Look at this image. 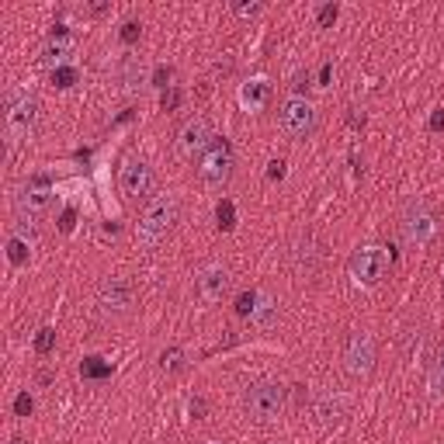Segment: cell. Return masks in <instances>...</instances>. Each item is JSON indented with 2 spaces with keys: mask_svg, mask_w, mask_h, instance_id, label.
<instances>
[{
  "mask_svg": "<svg viewBox=\"0 0 444 444\" xmlns=\"http://www.w3.org/2000/svg\"><path fill=\"white\" fill-rule=\"evenodd\" d=\"M38 122V97L28 87H10L3 97V139L7 146L24 143Z\"/></svg>",
  "mask_w": 444,
  "mask_h": 444,
  "instance_id": "6da1fadb",
  "label": "cell"
},
{
  "mask_svg": "<svg viewBox=\"0 0 444 444\" xmlns=\"http://www.w3.org/2000/svg\"><path fill=\"white\" fill-rule=\"evenodd\" d=\"M180 219V201L178 194H160V198H153L150 205H146V212H143V219H139V243L143 247H157L174 226H178Z\"/></svg>",
  "mask_w": 444,
  "mask_h": 444,
  "instance_id": "7a4b0ae2",
  "label": "cell"
},
{
  "mask_svg": "<svg viewBox=\"0 0 444 444\" xmlns=\"http://www.w3.org/2000/svg\"><path fill=\"white\" fill-rule=\"evenodd\" d=\"M236 157H233V143L226 136H212V143L201 150L198 157V178L208 187H222L226 180L233 178Z\"/></svg>",
  "mask_w": 444,
  "mask_h": 444,
  "instance_id": "3957f363",
  "label": "cell"
},
{
  "mask_svg": "<svg viewBox=\"0 0 444 444\" xmlns=\"http://www.w3.org/2000/svg\"><path fill=\"white\" fill-rule=\"evenodd\" d=\"M320 125V111L306 101V97H288L281 108H278V129L292 139V143H302L316 132Z\"/></svg>",
  "mask_w": 444,
  "mask_h": 444,
  "instance_id": "277c9868",
  "label": "cell"
},
{
  "mask_svg": "<svg viewBox=\"0 0 444 444\" xmlns=\"http://www.w3.org/2000/svg\"><path fill=\"white\" fill-rule=\"evenodd\" d=\"M399 236H403L406 247L424 250V247L438 236V215H434L424 201L406 205V212H403V219H399Z\"/></svg>",
  "mask_w": 444,
  "mask_h": 444,
  "instance_id": "5b68a950",
  "label": "cell"
},
{
  "mask_svg": "<svg viewBox=\"0 0 444 444\" xmlns=\"http://www.w3.org/2000/svg\"><path fill=\"white\" fill-rule=\"evenodd\" d=\"M389 264H392V257L385 254V247L368 243V247H357L355 254H351L348 271H351L355 285H361V288H375V285H382V278H385Z\"/></svg>",
  "mask_w": 444,
  "mask_h": 444,
  "instance_id": "8992f818",
  "label": "cell"
},
{
  "mask_svg": "<svg viewBox=\"0 0 444 444\" xmlns=\"http://www.w3.org/2000/svg\"><path fill=\"white\" fill-rule=\"evenodd\" d=\"M52 194H56L52 180L45 178V174H31L28 184L21 187V194H17V222H21V226H24V222H38V219L49 212Z\"/></svg>",
  "mask_w": 444,
  "mask_h": 444,
  "instance_id": "52a82bcc",
  "label": "cell"
},
{
  "mask_svg": "<svg viewBox=\"0 0 444 444\" xmlns=\"http://www.w3.org/2000/svg\"><path fill=\"white\" fill-rule=\"evenodd\" d=\"M243 406H247V417H254L261 424L278 420L281 410H285V385H278V382H257V385H250L247 396H243Z\"/></svg>",
  "mask_w": 444,
  "mask_h": 444,
  "instance_id": "ba28073f",
  "label": "cell"
},
{
  "mask_svg": "<svg viewBox=\"0 0 444 444\" xmlns=\"http://www.w3.org/2000/svg\"><path fill=\"white\" fill-rule=\"evenodd\" d=\"M344 371L351 378H368L375 371V341L368 334H355L344 348Z\"/></svg>",
  "mask_w": 444,
  "mask_h": 444,
  "instance_id": "9c48e42d",
  "label": "cell"
},
{
  "mask_svg": "<svg viewBox=\"0 0 444 444\" xmlns=\"http://www.w3.org/2000/svg\"><path fill=\"white\" fill-rule=\"evenodd\" d=\"M118 184H122V191L129 194V198H146L150 191H153V167L146 164V160H136V157H129L125 164H122V171H118Z\"/></svg>",
  "mask_w": 444,
  "mask_h": 444,
  "instance_id": "30bf717a",
  "label": "cell"
},
{
  "mask_svg": "<svg viewBox=\"0 0 444 444\" xmlns=\"http://www.w3.org/2000/svg\"><path fill=\"white\" fill-rule=\"evenodd\" d=\"M97 306H101V313L104 316H125L129 309H132V285L129 281H122V278H108L104 285H101V292H97Z\"/></svg>",
  "mask_w": 444,
  "mask_h": 444,
  "instance_id": "8fae6325",
  "label": "cell"
},
{
  "mask_svg": "<svg viewBox=\"0 0 444 444\" xmlns=\"http://www.w3.org/2000/svg\"><path fill=\"white\" fill-rule=\"evenodd\" d=\"M212 143V125H208V118H191V122H184L178 132V153L180 157H201V150Z\"/></svg>",
  "mask_w": 444,
  "mask_h": 444,
  "instance_id": "7c38bea8",
  "label": "cell"
},
{
  "mask_svg": "<svg viewBox=\"0 0 444 444\" xmlns=\"http://www.w3.org/2000/svg\"><path fill=\"white\" fill-rule=\"evenodd\" d=\"M198 292L205 302H222V295L229 292V271L222 264H208L198 271Z\"/></svg>",
  "mask_w": 444,
  "mask_h": 444,
  "instance_id": "4fadbf2b",
  "label": "cell"
},
{
  "mask_svg": "<svg viewBox=\"0 0 444 444\" xmlns=\"http://www.w3.org/2000/svg\"><path fill=\"white\" fill-rule=\"evenodd\" d=\"M73 45H77V38H73V31L66 28V24H52L49 28V42H45V63H52V70L73 52Z\"/></svg>",
  "mask_w": 444,
  "mask_h": 444,
  "instance_id": "5bb4252c",
  "label": "cell"
},
{
  "mask_svg": "<svg viewBox=\"0 0 444 444\" xmlns=\"http://www.w3.org/2000/svg\"><path fill=\"white\" fill-rule=\"evenodd\" d=\"M267 101H271V84L264 77H254V80H247L240 87V108L243 111H261Z\"/></svg>",
  "mask_w": 444,
  "mask_h": 444,
  "instance_id": "9a60e30c",
  "label": "cell"
},
{
  "mask_svg": "<svg viewBox=\"0 0 444 444\" xmlns=\"http://www.w3.org/2000/svg\"><path fill=\"white\" fill-rule=\"evenodd\" d=\"M341 413H344L341 399H334V396H320V403H316V417H320V424H323V427L337 424V420H341Z\"/></svg>",
  "mask_w": 444,
  "mask_h": 444,
  "instance_id": "2e32d148",
  "label": "cell"
},
{
  "mask_svg": "<svg viewBox=\"0 0 444 444\" xmlns=\"http://www.w3.org/2000/svg\"><path fill=\"white\" fill-rule=\"evenodd\" d=\"M250 320H254L257 327H264V330L267 327H274V323H278V302H274L271 295H261V299H257V309H254Z\"/></svg>",
  "mask_w": 444,
  "mask_h": 444,
  "instance_id": "e0dca14e",
  "label": "cell"
},
{
  "mask_svg": "<svg viewBox=\"0 0 444 444\" xmlns=\"http://www.w3.org/2000/svg\"><path fill=\"white\" fill-rule=\"evenodd\" d=\"M427 389H431V396H434V399H441V396H444V348L438 351L434 364H431V375H427Z\"/></svg>",
  "mask_w": 444,
  "mask_h": 444,
  "instance_id": "ac0fdd59",
  "label": "cell"
},
{
  "mask_svg": "<svg viewBox=\"0 0 444 444\" xmlns=\"http://www.w3.org/2000/svg\"><path fill=\"white\" fill-rule=\"evenodd\" d=\"M80 375L90 378V382H104V378H111V364H108V361H101V357H84Z\"/></svg>",
  "mask_w": 444,
  "mask_h": 444,
  "instance_id": "d6986e66",
  "label": "cell"
},
{
  "mask_svg": "<svg viewBox=\"0 0 444 444\" xmlns=\"http://www.w3.org/2000/svg\"><path fill=\"white\" fill-rule=\"evenodd\" d=\"M7 257H10V264L21 267L28 257H31V243H28L24 236H17V233H14V236L7 240Z\"/></svg>",
  "mask_w": 444,
  "mask_h": 444,
  "instance_id": "ffe728a7",
  "label": "cell"
},
{
  "mask_svg": "<svg viewBox=\"0 0 444 444\" xmlns=\"http://www.w3.org/2000/svg\"><path fill=\"white\" fill-rule=\"evenodd\" d=\"M215 226H219L222 233H229V229L236 226V205H233L229 198H222V201L215 205Z\"/></svg>",
  "mask_w": 444,
  "mask_h": 444,
  "instance_id": "44dd1931",
  "label": "cell"
},
{
  "mask_svg": "<svg viewBox=\"0 0 444 444\" xmlns=\"http://www.w3.org/2000/svg\"><path fill=\"white\" fill-rule=\"evenodd\" d=\"M49 80H52V87H59V90H70L77 80H80V73L73 70V66H56L52 73H49Z\"/></svg>",
  "mask_w": 444,
  "mask_h": 444,
  "instance_id": "7402d4cb",
  "label": "cell"
},
{
  "mask_svg": "<svg viewBox=\"0 0 444 444\" xmlns=\"http://www.w3.org/2000/svg\"><path fill=\"white\" fill-rule=\"evenodd\" d=\"M184 364H187V355H184L180 348H167V351L160 355V368L171 371V375H174V371H184Z\"/></svg>",
  "mask_w": 444,
  "mask_h": 444,
  "instance_id": "603a6c76",
  "label": "cell"
},
{
  "mask_svg": "<svg viewBox=\"0 0 444 444\" xmlns=\"http://www.w3.org/2000/svg\"><path fill=\"white\" fill-rule=\"evenodd\" d=\"M257 299H261V292H240L236 295V316H254V309H257Z\"/></svg>",
  "mask_w": 444,
  "mask_h": 444,
  "instance_id": "cb8c5ba5",
  "label": "cell"
},
{
  "mask_svg": "<svg viewBox=\"0 0 444 444\" xmlns=\"http://www.w3.org/2000/svg\"><path fill=\"white\" fill-rule=\"evenodd\" d=\"M52 348H56V330H52V327H42V330H38V337H35V351L45 357Z\"/></svg>",
  "mask_w": 444,
  "mask_h": 444,
  "instance_id": "d4e9b609",
  "label": "cell"
},
{
  "mask_svg": "<svg viewBox=\"0 0 444 444\" xmlns=\"http://www.w3.org/2000/svg\"><path fill=\"white\" fill-rule=\"evenodd\" d=\"M337 14H341V7H337V3H323V7H320V14H316V21H320V28H334V21H337Z\"/></svg>",
  "mask_w": 444,
  "mask_h": 444,
  "instance_id": "484cf974",
  "label": "cell"
},
{
  "mask_svg": "<svg viewBox=\"0 0 444 444\" xmlns=\"http://www.w3.org/2000/svg\"><path fill=\"white\" fill-rule=\"evenodd\" d=\"M118 35H122V42H125V45H132V42H139V35H143V24H139V21H125Z\"/></svg>",
  "mask_w": 444,
  "mask_h": 444,
  "instance_id": "4316f807",
  "label": "cell"
},
{
  "mask_svg": "<svg viewBox=\"0 0 444 444\" xmlns=\"http://www.w3.org/2000/svg\"><path fill=\"white\" fill-rule=\"evenodd\" d=\"M171 80H174V66H157L153 70V87L171 90Z\"/></svg>",
  "mask_w": 444,
  "mask_h": 444,
  "instance_id": "83f0119b",
  "label": "cell"
},
{
  "mask_svg": "<svg viewBox=\"0 0 444 444\" xmlns=\"http://www.w3.org/2000/svg\"><path fill=\"white\" fill-rule=\"evenodd\" d=\"M31 410H35V399H31L28 392H21V396L14 399V413H17V417H31Z\"/></svg>",
  "mask_w": 444,
  "mask_h": 444,
  "instance_id": "f1b7e54d",
  "label": "cell"
},
{
  "mask_svg": "<svg viewBox=\"0 0 444 444\" xmlns=\"http://www.w3.org/2000/svg\"><path fill=\"white\" fill-rule=\"evenodd\" d=\"M160 108H164V111H178V108H180V90H178V87L164 90V101H160Z\"/></svg>",
  "mask_w": 444,
  "mask_h": 444,
  "instance_id": "f546056e",
  "label": "cell"
},
{
  "mask_svg": "<svg viewBox=\"0 0 444 444\" xmlns=\"http://www.w3.org/2000/svg\"><path fill=\"white\" fill-rule=\"evenodd\" d=\"M233 10H236L240 17H257V14L264 10V3H233Z\"/></svg>",
  "mask_w": 444,
  "mask_h": 444,
  "instance_id": "4dcf8cb0",
  "label": "cell"
},
{
  "mask_svg": "<svg viewBox=\"0 0 444 444\" xmlns=\"http://www.w3.org/2000/svg\"><path fill=\"white\" fill-rule=\"evenodd\" d=\"M73 222H77V208H66V212L59 215V229H63V233H73Z\"/></svg>",
  "mask_w": 444,
  "mask_h": 444,
  "instance_id": "1f68e13d",
  "label": "cell"
},
{
  "mask_svg": "<svg viewBox=\"0 0 444 444\" xmlns=\"http://www.w3.org/2000/svg\"><path fill=\"white\" fill-rule=\"evenodd\" d=\"M267 178H271V180L285 178V160H271V164H267Z\"/></svg>",
  "mask_w": 444,
  "mask_h": 444,
  "instance_id": "d6a6232c",
  "label": "cell"
},
{
  "mask_svg": "<svg viewBox=\"0 0 444 444\" xmlns=\"http://www.w3.org/2000/svg\"><path fill=\"white\" fill-rule=\"evenodd\" d=\"M309 87V73H295V80H292V90H295V97L302 94V90Z\"/></svg>",
  "mask_w": 444,
  "mask_h": 444,
  "instance_id": "836d02e7",
  "label": "cell"
},
{
  "mask_svg": "<svg viewBox=\"0 0 444 444\" xmlns=\"http://www.w3.org/2000/svg\"><path fill=\"white\" fill-rule=\"evenodd\" d=\"M334 80V63H323V70H320V87H327Z\"/></svg>",
  "mask_w": 444,
  "mask_h": 444,
  "instance_id": "e575fe53",
  "label": "cell"
},
{
  "mask_svg": "<svg viewBox=\"0 0 444 444\" xmlns=\"http://www.w3.org/2000/svg\"><path fill=\"white\" fill-rule=\"evenodd\" d=\"M441 129H444V108H438L431 115V132H441Z\"/></svg>",
  "mask_w": 444,
  "mask_h": 444,
  "instance_id": "d590c367",
  "label": "cell"
},
{
  "mask_svg": "<svg viewBox=\"0 0 444 444\" xmlns=\"http://www.w3.org/2000/svg\"><path fill=\"white\" fill-rule=\"evenodd\" d=\"M205 410H208L205 399H191V417H205Z\"/></svg>",
  "mask_w": 444,
  "mask_h": 444,
  "instance_id": "8d00e7d4",
  "label": "cell"
},
{
  "mask_svg": "<svg viewBox=\"0 0 444 444\" xmlns=\"http://www.w3.org/2000/svg\"><path fill=\"white\" fill-rule=\"evenodd\" d=\"M348 122H351V125H364V111H361V115H357V108H351V115H348Z\"/></svg>",
  "mask_w": 444,
  "mask_h": 444,
  "instance_id": "74e56055",
  "label": "cell"
},
{
  "mask_svg": "<svg viewBox=\"0 0 444 444\" xmlns=\"http://www.w3.org/2000/svg\"><path fill=\"white\" fill-rule=\"evenodd\" d=\"M7 444H28V441H24V438H10Z\"/></svg>",
  "mask_w": 444,
  "mask_h": 444,
  "instance_id": "f35d334b",
  "label": "cell"
},
{
  "mask_svg": "<svg viewBox=\"0 0 444 444\" xmlns=\"http://www.w3.org/2000/svg\"><path fill=\"white\" fill-rule=\"evenodd\" d=\"M208 444H219V441H208Z\"/></svg>",
  "mask_w": 444,
  "mask_h": 444,
  "instance_id": "ab89813d",
  "label": "cell"
}]
</instances>
